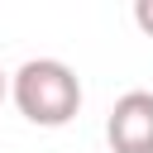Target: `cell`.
I'll use <instances>...</instances> for the list:
<instances>
[{"label":"cell","mask_w":153,"mask_h":153,"mask_svg":"<svg viewBox=\"0 0 153 153\" xmlns=\"http://www.w3.org/2000/svg\"><path fill=\"white\" fill-rule=\"evenodd\" d=\"M14 105L29 124H43V129H62L76 110H81V81L67 62L57 57H29L19 72H14Z\"/></svg>","instance_id":"1"},{"label":"cell","mask_w":153,"mask_h":153,"mask_svg":"<svg viewBox=\"0 0 153 153\" xmlns=\"http://www.w3.org/2000/svg\"><path fill=\"white\" fill-rule=\"evenodd\" d=\"M110 153H153V91H124L105 120Z\"/></svg>","instance_id":"2"},{"label":"cell","mask_w":153,"mask_h":153,"mask_svg":"<svg viewBox=\"0 0 153 153\" xmlns=\"http://www.w3.org/2000/svg\"><path fill=\"white\" fill-rule=\"evenodd\" d=\"M134 24L153 38V0H139V5H134Z\"/></svg>","instance_id":"3"},{"label":"cell","mask_w":153,"mask_h":153,"mask_svg":"<svg viewBox=\"0 0 153 153\" xmlns=\"http://www.w3.org/2000/svg\"><path fill=\"white\" fill-rule=\"evenodd\" d=\"M0 100H5V72H0Z\"/></svg>","instance_id":"4"}]
</instances>
